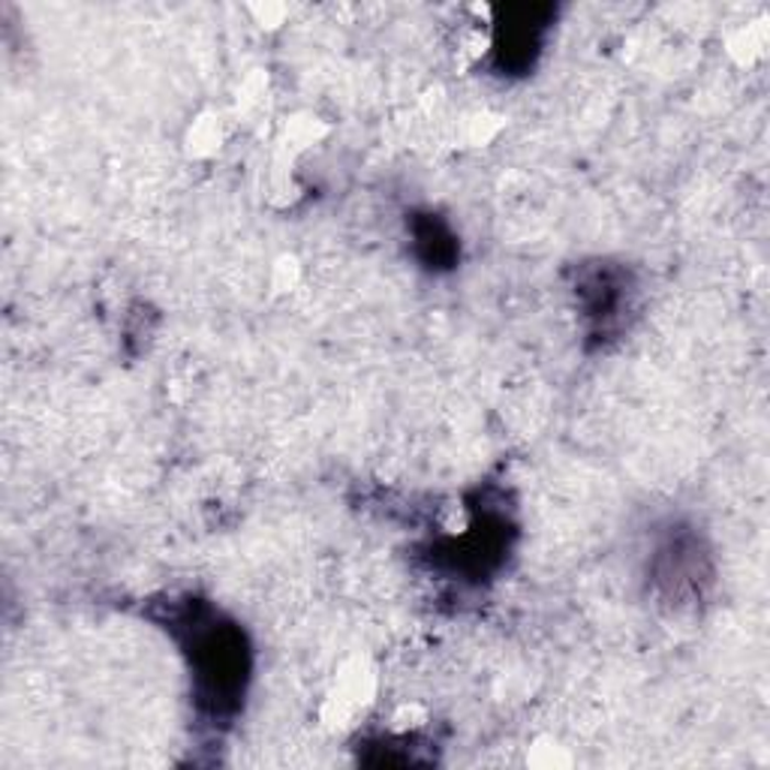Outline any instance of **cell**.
Segmentation results:
<instances>
[{"label": "cell", "instance_id": "6da1fadb", "mask_svg": "<svg viewBox=\"0 0 770 770\" xmlns=\"http://www.w3.org/2000/svg\"><path fill=\"white\" fill-rule=\"evenodd\" d=\"M539 12V7H518V22L509 19L506 12V22H502L500 34L494 39V55H500L502 70L506 67H530V60L542 48V34L548 27V19L533 22V15Z\"/></svg>", "mask_w": 770, "mask_h": 770}, {"label": "cell", "instance_id": "7a4b0ae2", "mask_svg": "<svg viewBox=\"0 0 770 770\" xmlns=\"http://www.w3.org/2000/svg\"><path fill=\"white\" fill-rule=\"evenodd\" d=\"M526 765L542 770H557V768H569L573 765V756L569 749L557 747V744H545V747H530L526 752Z\"/></svg>", "mask_w": 770, "mask_h": 770}]
</instances>
